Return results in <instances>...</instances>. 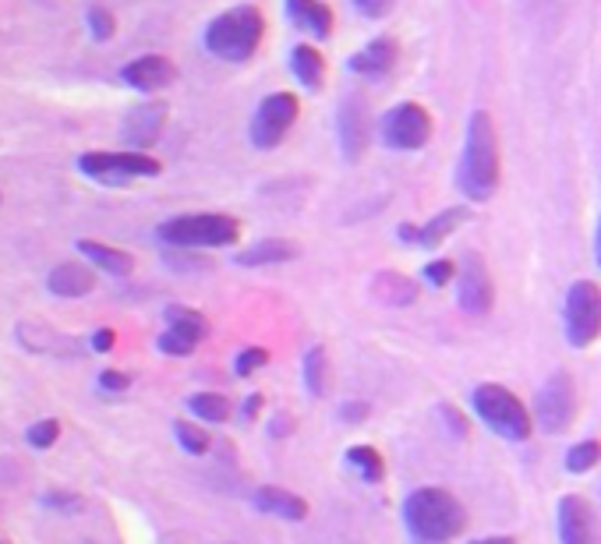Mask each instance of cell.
Listing matches in <instances>:
<instances>
[{
  "instance_id": "obj_1",
  "label": "cell",
  "mask_w": 601,
  "mask_h": 544,
  "mask_svg": "<svg viewBox=\"0 0 601 544\" xmlns=\"http://www.w3.org/2000/svg\"><path fill=\"white\" fill-rule=\"evenodd\" d=\"M503 180V156H499V134L488 110H474L468 120V139L457 163V188L468 202L495 199Z\"/></svg>"
},
{
  "instance_id": "obj_2",
  "label": "cell",
  "mask_w": 601,
  "mask_h": 544,
  "mask_svg": "<svg viewBox=\"0 0 601 544\" xmlns=\"http://www.w3.org/2000/svg\"><path fill=\"white\" fill-rule=\"evenodd\" d=\"M403 523L414 544H449L468 531V509L446 488H417L403 498Z\"/></svg>"
},
{
  "instance_id": "obj_3",
  "label": "cell",
  "mask_w": 601,
  "mask_h": 544,
  "mask_svg": "<svg viewBox=\"0 0 601 544\" xmlns=\"http://www.w3.org/2000/svg\"><path fill=\"white\" fill-rule=\"evenodd\" d=\"M266 39V14L255 4H237L220 11L213 22L205 25L202 47L209 57L223 60V64H248L259 54Z\"/></svg>"
},
{
  "instance_id": "obj_4",
  "label": "cell",
  "mask_w": 601,
  "mask_h": 544,
  "mask_svg": "<svg viewBox=\"0 0 601 544\" xmlns=\"http://www.w3.org/2000/svg\"><path fill=\"white\" fill-rule=\"evenodd\" d=\"M156 240L177 251H220L240 240V220L227 213H185L156 226Z\"/></svg>"
},
{
  "instance_id": "obj_5",
  "label": "cell",
  "mask_w": 601,
  "mask_h": 544,
  "mask_svg": "<svg viewBox=\"0 0 601 544\" xmlns=\"http://www.w3.org/2000/svg\"><path fill=\"white\" fill-rule=\"evenodd\" d=\"M474 414L485 421V428H492L506 442H528L534 431V417L528 414L520 397H514L506 386L499 382H485L471 392Z\"/></svg>"
},
{
  "instance_id": "obj_6",
  "label": "cell",
  "mask_w": 601,
  "mask_h": 544,
  "mask_svg": "<svg viewBox=\"0 0 601 544\" xmlns=\"http://www.w3.org/2000/svg\"><path fill=\"white\" fill-rule=\"evenodd\" d=\"M79 170L103 188H125L131 180L160 177L163 163L149 153H134V149H120V153H99L96 149V153L79 156Z\"/></svg>"
},
{
  "instance_id": "obj_7",
  "label": "cell",
  "mask_w": 601,
  "mask_h": 544,
  "mask_svg": "<svg viewBox=\"0 0 601 544\" xmlns=\"http://www.w3.org/2000/svg\"><path fill=\"white\" fill-rule=\"evenodd\" d=\"M563 332L577 351H588L601 340V286L594 280L569 283L563 300Z\"/></svg>"
},
{
  "instance_id": "obj_8",
  "label": "cell",
  "mask_w": 601,
  "mask_h": 544,
  "mask_svg": "<svg viewBox=\"0 0 601 544\" xmlns=\"http://www.w3.org/2000/svg\"><path fill=\"white\" fill-rule=\"evenodd\" d=\"M300 117V99L294 93H269L259 110L251 114V125H248V142L259 149V153H273L283 142H287V134L294 131Z\"/></svg>"
},
{
  "instance_id": "obj_9",
  "label": "cell",
  "mask_w": 601,
  "mask_h": 544,
  "mask_svg": "<svg viewBox=\"0 0 601 544\" xmlns=\"http://www.w3.org/2000/svg\"><path fill=\"white\" fill-rule=\"evenodd\" d=\"M432 114L421 103H397L379 120V139L393 153H417L432 142Z\"/></svg>"
},
{
  "instance_id": "obj_10",
  "label": "cell",
  "mask_w": 601,
  "mask_h": 544,
  "mask_svg": "<svg viewBox=\"0 0 601 544\" xmlns=\"http://www.w3.org/2000/svg\"><path fill=\"white\" fill-rule=\"evenodd\" d=\"M534 417H538L541 431H549V435H563L569 425H574L577 389H574V379H569L566 371L549 375V382L541 386L538 403H534Z\"/></svg>"
},
{
  "instance_id": "obj_11",
  "label": "cell",
  "mask_w": 601,
  "mask_h": 544,
  "mask_svg": "<svg viewBox=\"0 0 601 544\" xmlns=\"http://www.w3.org/2000/svg\"><path fill=\"white\" fill-rule=\"evenodd\" d=\"M457 305L463 315L471 319H481L488 315L495 305V283H492V272L485 265L478 251H468L457 265Z\"/></svg>"
},
{
  "instance_id": "obj_12",
  "label": "cell",
  "mask_w": 601,
  "mask_h": 544,
  "mask_svg": "<svg viewBox=\"0 0 601 544\" xmlns=\"http://www.w3.org/2000/svg\"><path fill=\"white\" fill-rule=\"evenodd\" d=\"M163 319H167V329L160 332L156 346H160V354H167V357H191L199 351V343L209 336V319L195 308L170 305L163 311Z\"/></svg>"
},
{
  "instance_id": "obj_13",
  "label": "cell",
  "mask_w": 601,
  "mask_h": 544,
  "mask_svg": "<svg viewBox=\"0 0 601 544\" xmlns=\"http://www.w3.org/2000/svg\"><path fill=\"white\" fill-rule=\"evenodd\" d=\"M337 142L340 153L351 166L365 159L368 145H372V117H368V103L365 96H347L337 110Z\"/></svg>"
},
{
  "instance_id": "obj_14",
  "label": "cell",
  "mask_w": 601,
  "mask_h": 544,
  "mask_svg": "<svg viewBox=\"0 0 601 544\" xmlns=\"http://www.w3.org/2000/svg\"><path fill=\"white\" fill-rule=\"evenodd\" d=\"M468 220H471V209L468 205L443 209L439 216H428V223H400L397 226V240H400V245H408V248L435 251V248H443L446 240L453 237Z\"/></svg>"
},
{
  "instance_id": "obj_15",
  "label": "cell",
  "mask_w": 601,
  "mask_h": 544,
  "mask_svg": "<svg viewBox=\"0 0 601 544\" xmlns=\"http://www.w3.org/2000/svg\"><path fill=\"white\" fill-rule=\"evenodd\" d=\"M167 117H170V107L163 99L139 103V107H131L128 117H125V125H120V134H125L128 149H134V153H149V149H153L163 139Z\"/></svg>"
},
{
  "instance_id": "obj_16",
  "label": "cell",
  "mask_w": 601,
  "mask_h": 544,
  "mask_svg": "<svg viewBox=\"0 0 601 544\" xmlns=\"http://www.w3.org/2000/svg\"><path fill=\"white\" fill-rule=\"evenodd\" d=\"M120 82L134 93H163V88H170L177 82V64L170 57L163 54H145V57H134L128 60L125 68H120Z\"/></svg>"
},
{
  "instance_id": "obj_17",
  "label": "cell",
  "mask_w": 601,
  "mask_h": 544,
  "mask_svg": "<svg viewBox=\"0 0 601 544\" xmlns=\"http://www.w3.org/2000/svg\"><path fill=\"white\" fill-rule=\"evenodd\" d=\"M555 523H559V544H601L594 509L584 495H563Z\"/></svg>"
},
{
  "instance_id": "obj_18",
  "label": "cell",
  "mask_w": 601,
  "mask_h": 544,
  "mask_svg": "<svg viewBox=\"0 0 601 544\" xmlns=\"http://www.w3.org/2000/svg\"><path fill=\"white\" fill-rule=\"evenodd\" d=\"M397 60H400V43L393 36H379V39L365 43V47H361L357 54L347 57V71L361 74V79L382 82L386 74H393Z\"/></svg>"
},
{
  "instance_id": "obj_19",
  "label": "cell",
  "mask_w": 601,
  "mask_h": 544,
  "mask_svg": "<svg viewBox=\"0 0 601 544\" xmlns=\"http://www.w3.org/2000/svg\"><path fill=\"white\" fill-rule=\"evenodd\" d=\"M283 11H287V19L297 33L311 36L315 43H326L337 28L333 8H329L326 0H283Z\"/></svg>"
},
{
  "instance_id": "obj_20",
  "label": "cell",
  "mask_w": 601,
  "mask_h": 544,
  "mask_svg": "<svg viewBox=\"0 0 601 544\" xmlns=\"http://www.w3.org/2000/svg\"><path fill=\"white\" fill-rule=\"evenodd\" d=\"M255 509L269 512V517H280L287 523H300L308 520V502L300 495L287 492V488H276V485H262L255 492Z\"/></svg>"
},
{
  "instance_id": "obj_21",
  "label": "cell",
  "mask_w": 601,
  "mask_h": 544,
  "mask_svg": "<svg viewBox=\"0 0 601 544\" xmlns=\"http://www.w3.org/2000/svg\"><path fill=\"white\" fill-rule=\"evenodd\" d=\"M291 74L297 79L300 88H308V93H322L326 88V57L319 47H311V43H297L291 50Z\"/></svg>"
},
{
  "instance_id": "obj_22",
  "label": "cell",
  "mask_w": 601,
  "mask_h": 544,
  "mask_svg": "<svg viewBox=\"0 0 601 544\" xmlns=\"http://www.w3.org/2000/svg\"><path fill=\"white\" fill-rule=\"evenodd\" d=\"M300 255V248L294 245V240H283V237H266L259 240V245H251L245 251L234 255L237 265L245 269H262V265H283V262H294Z\"/></svg>"
},
{
  "instance_id": "obj_23",
  "label": "cell",
  "mask_w": 601,
  "mask_h": 544,
  "mask_svg": "<svg viewBox=\"0 0 601 544\" xmlns=\"http://www.w3.org/2000/svg\"><path fill=\"white\" fill-rule=\"evenodd\" d=\"M47 286L57 297H85V294L96 291V269L79 265V262H64L47 276Z\"/></svg>"
},
{
  "instance_id": "obj_24",
  "label": "cell",
  "mask_w": 601,
  "mask_h": 544,
  "mask_svg": "<svg viewBox=\"0 0 601 544\" xmlns=\"http://www.w3.org/2000/svg\"><path fill=\"white\" fill-rule=\"evenodd\" d=\"M79 251L85 255V262L99 269V272H110V276H131L134 272V259L128 251L110 248V245H99L93 237H82L79 240Z\"/></svg>"
},
{
  "instance_id": "obj_25",
  "label": "cell",
  "mask_w": 601,
  "mask_h": 544,
  "mask_svg": "<svg viewBox=\"0 0 601 544\" xmlns=\"http://www.w3.org/2000/svg\"><path fill=\"white\" fill-rule=\"evenodd\" d=\"M372 297L382 300V305H389V308H408L417 300V283L400 276V272H393V269H382L379 276L372 280Z\"/></svg>"
},
{
  "instance_id": "obj_26",
  "label": "cell",
  "mask_w": 601,
  "mask_h": 544,
  "mask_svg": "<svg viewBox=\"0 0 601 544\" xmlns=\"http://www.w3.org/2000/svg\"><path fill=\"white\" fill-rule=\"evenodd\" d=\"M188 411L199 417L202 425H223L234 406L223 392H195V397H188Z\"/></svg>"
},
{
  "instance_id": "obj_27",
  "label": "cell",
  "mask_w": 601,
  "mask_h": 544,
  "mask_svg": "<svg viewBox=\"0 0 601 544\" xmlns=\"http://www.w3.org/2000/svg\"><path fill=\"white\" fill-rule=\"evenodd\" d=\"M329 382H333V371H329V354H326V346L315 343L311 351L305 354V386H308L311 397H326Z\"/></svg>"
},
{
  "instance_id": "obj_28",
  "label": "cell",
  "mask_w": 601,
  "mask_h": 544,
  "mask_svg": "<svg viewBox=\"0 0 601 544\" xmlns=\"http://www.w3.org/2000/svg\"><path fill=\"white\" fill-rule=\"evenodd\" d=\"M347 463L354 466V471L372 481V485H379V481L386 477V460H382V452L379 449H372V446H354L347 449Z\"/></svg>"
},
{
  "instance_id": "obj_29",
  "label": "cell",
  "mask_w": 601,
  "mask_h": 544,
  "mask_svg": "<svg viewBox=\"0 0 601 544\" xmlns=\"http://www.w3.org/2000/svg\"><path fill=\"white\" fill-rule=\"evenodd\" d=\"M174 435L185 452H191V457H205L209 446H213V438H209V431L202 428V421L195 425V421H174Z\"/></svg>"
},
{
  "instance_id": "obj_30",
  "label": "cell",
  "mask_w": 601,
  "mask_h": 544,
  "mask_svg": "<svg viewBox=\"0 0 601 544\" xmlns=\"http://www.w3.org/2000/svg\"><path fill=\"white\" fill-rule=\"evenodd\" d=\"M598 463H601V442L598 438H584V442L569 446V452H566V471L569 474H588V471H594Z\"/></svg>"
},
{
  "instance_id": "obj_31",
  "label": "cell",
  "mask_w": 601,
  "mask_h": 544,
  "mask_svg": "<svg viewBox=\"0 0 601 544\" xmlns=\"http://www.w3.org/2000/svg\"><path fill=\"white\" fill-rule=\"evenodd\" d=\"M85 25H89V36H93L96 43H107L117 33V19L107 8H89L85 11Z\"/></svg>"
},
{
  "instance_id": "obj_32",
  "label": "cell",
  "mask_w": 601,
  "mask_h": 544,
  "mask_svg": "<svg viewBox=\"0 0 601 544\" xmlns=\"http://www.w3.org/2000/svg\"><path fill=\"white\" fill-rule=\"evenodd\" d=\"M269 365V351L266 346H245L237 357H234V375L237 379H251L255 371Z\"/></svg>"
},
{
  "instance_id": "obj_33",
  "label": "cell",
  "mask_w": 601,
  "mask_h": 544,
  "mask_svg": "<svg viewBox=\"0 0 601 544\" xmlns=\"http://www.w3.org/2000/svg\"><path fill=\"white\" fill-rule=\"evenodd\" d=\"M421 280H425L428 286H435V291H443V286H449L457 280V262L435 259V262H428L425 269H421Z\"/></svg>"
},
{
  "instance_id": "obj_34",
  "label": "cell",
  "mask_w": 601,
  "mask_h": 544,
  "mask_svg": "<svg viewBox=\"0 0 601 544\" xmlns=\"http://www.w3.org/2000/svg\"><path fill=\"white\" fill-rule=\"evenodd\" d=\"M57 438H60V425L54 417H43V421H36V425L25 431V442L33 449H50Z\"/></svg>"
},
{
  "instance_id": "obj_35",
  "label": "cell",
  "mask_w": 601,
  "mask_h": 544,
  "mask_svg": "<svg viewBox=\"0 0 601 544\" xmlns=\"http://www.w3.org/2000/svg\"><path fill=\"white\" fill-rule=\"evenodd\" d=\"M351 4L357 8L361 19H372V22H382L389 11H393L397 0H351Z\"/></svg>"
},
{
  "instance_id": "obj_36",
  "label": "cell",
  "mask_w": 601,
  "mask_h": 544,
  "mask_svg": "<svg viewBox=\"0 0 601 544\" xmlns=\"http://www.w3.org/2000/svg\"><path fill=\"white\" fill-rule=\"evenodd\" d=\"M99 386L107 389V392H125L128 386H131V375H125V371H114V368H107L99 375Z\"/></svg>"
},
{
  "instance_id": "obj_37",
  "label": "cell",
  "mask_w": 601,
  "mask_h": 544,
  "mask_svg": "<svg viewBox=\"0 0 601 544\" xmlns=\"http://www.w3.org/2000/svg\"><path fill=\"white\" fill-rule=\"evenodd\" d=\"M368 414H372V406H368V403H361V400L343 403V406H340V417L347 421V425H361V421H365Z\"/></svg>"
},
{
  "instance_id": "obj_38",
  "label": "cell",
  "mask_w": 601,
  "mask_h": 544,
  "mask_svg": "<svg viewBox=\"0 0 601 544\" xmlns=\"http://www.w3.org/2000/svg\"><path fill=\"white\" fill-rule=\"evenodd\" d=\"M439 414L446 417V425H449V431H453V435H460V438H468V435H471L468 421H463V417H460V411H453V406H439Z\"/></svg>"
},
{
  "instance_id": "obj_39",
  "label": "cell",
  "mask_w": 601,
  "mask_h": 544,
  "mask_svg": "<svg viewBox=\"0 0 601 544\" xmlns=\"http://www.w3.org/2000/svg\"><path fill=\"white\" fill-rule=\"evenodd\" d=\"M114 343H117L114 329H96V332H93V351H96V354H110Z\"/></svg>"
},
{
  "instance_id": "obj_40",
  "label": "cell",
  "mask_w": 601,
  "mask_h": 544,
  "mask_svg": "<svg viewBox=\"0 0 601 544\" xmlns=\"http://www.w3.org/2000/svg\"><path fill=\"white\" fill-rule=\"evenodd\" d=\"M43 502H47V506H60V509H82V502H79V495H43Z\"/></svg>"
},
{
  "instance_id": "obj_41",
  "label": "cell",
  "mask_w": 601,
  "mask_h": 544,
  "mask_svg": "<svg viewBox=\"0 0 601 544\" xmlns=\"http://www.w3.org/2000/svg\"><path fill=\"white\" fill-rule=\"evenodd\" d=\"M262 406H266L262 392H251V397L245 400V406H240V417H245V421H255V417H259Z\"/></svg>"
},
{
  "instance_id": "obj_42",
  "label": "cell",
  "mask_w": 601,
  "mask_h": 544,
  "mask_svg": "<svg viewBox=\"0 0 601 544\" xmlns=\"http://www.w3.org/2000/svg\"><path fill=\"white\" fill-rule=\"evenodd\" d=\"M291 431H294V421H291L287 414H276V417H273V425H269V435H273V438L291 435Z\"/></svg>"
},
{
  "instance_id": "obj_43",
  "label": "cell",
  "mask_w": 601,
  "mask_h": 544,
  "mask_svg": "<svg viewBox=\"0 0 601 544\" xmlns=\"http://www.w3.org/2000/svg\"><path fill=\"white\" fill-rule=\"evenodd\" d=\"M471 544H517L514 537H478V541H471Z\"/></svg>"
},
{
  "instance_id": "obj_44",
  "label": "cell",
  "mask_w": 601,
  "mask_h": 544,
  "mask_svg": "<svg viewBox=\"0 0 601 544\" xmlns=\"http://www.w3.org/2000/svg\"><path fill=\"white\" fill-rule=\"evenodd\" d=\"M594 262L601 269V220H598V230H594Z\"/></svg>"
},
{
  "instance_id": "obj_45",
  "label": "cell",
  "mask_w": 601,
  "mask_h": 544,
  "mask_svg": "<svg viewBox=\"0 0 601 544\" xmlns=\"http://www.w3.org/2000/svg\"><path fill=\"white\" fill-rule=\"evenodd\" d=\"M0 544H4V541H0Z\"/></svg>"
}]
</instances>
